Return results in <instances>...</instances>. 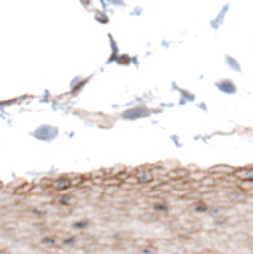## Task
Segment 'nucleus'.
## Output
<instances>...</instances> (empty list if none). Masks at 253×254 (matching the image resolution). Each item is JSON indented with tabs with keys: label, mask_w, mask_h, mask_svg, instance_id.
I'll return each mask as SVG.
<instances>
[{
	"label": "nucleus",
	"mask_w": 253,
	"mask_h": 254,
	"mask_svg": "<svg viewBox=\"0 0 253 254\" xmlns=\"http://www.w3.org/2000/svg\"><path fill=\"white\" fill-rule=\"evenodd\" d=\"M54 188H58V189H64V188H69L70 186V181L69 180H59V181H56L53 185Z\"/></svg>",
	"instance_id": "obj_3"
},
{
	"label": "nucleus",
	"mask_w": 253,
	"mask_h": 254,
	"mask_svg": "<svg viewBox=\"0 0 253 254\" xmlns=\"http://www.w3.org/2000/svg\"><path fill=\"white\" fill-rule=\"evenodd\" d=\"M152 180H153V175L150 173V172H140L139 177H137V181L139 183H150Z\"/></svg>",
	"instance_id": "obj_2"
},
{
	"label": "nucleus",
	"mask_w": 253,
	"mask_h": 254,
	"mask_svg": "<svg viewBox=\"0 0 253 254\" xmlns=\"http://www.w3.org/2000/svg\"><path fill=\"white\" fill-rule=\"evenodd\" d=\"M30 188H32L30 185H26V186H22V188H18V189H16V194H24V190H29Z\"/></svg>",
	"instance_id": "obj_4"
},
{
	"label": "nucleus",
	"mask_w": 253,
	"mask_h": 254,
	"mask_svg": "<svg viewBox=\"0 0 253 254\" xmlns=\"http://www.w3.org/2000/svg\"><path fill=\"white\" fill-rule=\"evenodd\" d=\"M234 175H236V178H239V180H253V169L252 167H247V169L236 170Z\"/></svg>",
	"instance_id": "obj_1"
}]
</instances>
